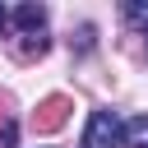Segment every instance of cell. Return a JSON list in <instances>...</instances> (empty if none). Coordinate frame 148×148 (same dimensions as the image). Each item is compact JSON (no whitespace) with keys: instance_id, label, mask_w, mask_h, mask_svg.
Instances as JSON below:
<instances>
[{"instance_id":"obj_1","label":"cell","mask_w":148,"mask_h":148,"mask_svg":"<svg viewBox=\"0 0 148 148\" xmlns=\"http://www.w3.org/2000/svg\"><path fill=\"white\" fill-rule=\"evenodd\" d=\"M120 130H125V120H120L116 111L97 106V111L88 116V125H83V139H79V148H125Z\"/></svg>"},{"instance_id":"obj_6","label":"cell","mask_w":148,"mask_h":148,"mask_svg":"<svg viewBox=\"0 0 148 148\" xmlns=\"http://www.w3.org/2000/svg\"><path fill=\"white\" fill-rule=\"evenodd\" d=\"M5 28H9V9L0 5V32H5Z\"/></svg>"},{"instance_id":"obj_4","label":"cell","mask_w":148,"mask_h":148,"mask_svg":"<svg viewBox=\"0 0 148 148\" xmlns=\"http://www.w3.org/2000/svg\"><path fill=\"white\" fill-rule=\"evenodd\" d=\"M120 18H125L130 28H143V32H148V0H125V5H120Z\"/></svg>"},{"instance_id":"obj_7","label":"cell","mask_w":148,"mask_h":148,"mask_svg":"<svg viewBox=\"0 0 148 148\" xmlns=\"http://www.w3.org/2000/svg\"><path fill=\"white\" fill-rule=\"evenodd\" d=\"M143 56H148V42H143Z\"/></svg>"},{"instance_id":"obj_5","label":"cell","mask_w":148,"mask_h":148,"mask_svg":"<svg viewBox=\"0 0 148 148\" xmlns=\"http://www.w3.org/2000/svg\"><path fill=\"white\" fill-rule=\"evenodd\" d=\"M46 46H51V42H46V32H32V37H23V42H18V56H42Z\"/></svg>"},{"instance_id":"obj_3","label":"cell","mask_w":148,"mask_h":148,"mask_svg":"<svg viewBox=\"0 0 148 148\" xmlns=\"http://www.w3.org/2000/svg\"><path fill=\"white\" fill-rule=\"evenodd\" d=\"M120 139H125V148H148V116H134V120H125Z\"/></svg>"},{"instance_id":"obj_2","label":"cell","mask_w":148,"mask_h":148,"mask_svg":"<svg viewBox=\"0 0 148 148\" xmlns=\"http://www.w3.org/2000/svg\"><path fill=\"white\" fill-rule=\"evenodd\" d=\"M9 23L23 32V37H32V32H42L46 28V5H37V0H28V5H18L14 14H9Z\"/></svg>"}]
</instances>
